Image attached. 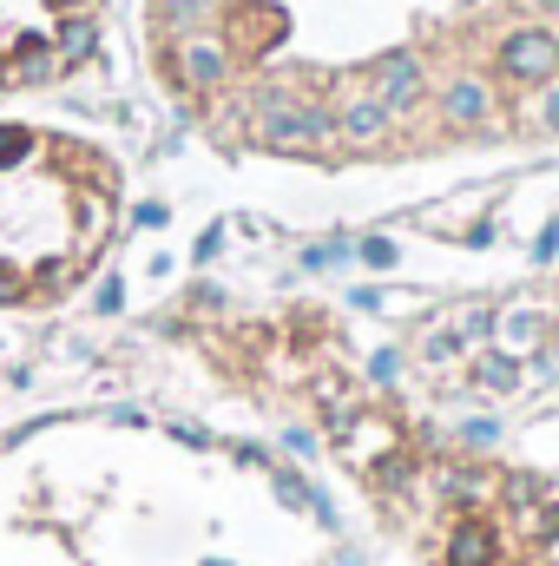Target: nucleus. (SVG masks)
<instances>
[{"label":"nucleus","instance_id":"f257e3e1","mask_svg":"<svg viewBox=\"0 0 559 566\" xmlns=\"http://www.w3.org/2000/svg\"><path fill=\"white\" fill-rule=\"evenodd\" d=\"M145 46L238 151L362 165L559 133V0H145Z\"/></svg>","mask_w":559,"mask_h":566},{"label":"nucleus","instance_id":"f03ea898","mask_svg":"<svg viewBox=\"0 0 559 566\" xmlns=\"http://www.w3.org/2000/svg\"><path fill=\"white\" fill-rule=\"evenodd\" d=\"M119 231V165L46 126H0V310L60 303Z\"/></svg>","mask_w":559,"mask_h":566},{"label":"nucleus","instance_id":"7ed1b4c3","mask_svg":"<svg viewBox=\"0 0 559 566\" xmlns=\"http://www.w3.org/2000/svg\"><path fill=\"white\" fill-rule=\"evenodd\" d=\"M369 488L415 521L421 566H559V494L487 461H441L402 441Z\"/></svg>","mask_w":559,"mask_h":566},{"label":"nucleus","instance_id":"20e7f679","mask_svg":"<svg viewBox=\"0 0 559 566\" xmlns=\"http://www.w3.org/2000/svg\"><path fill=\"white\" fill-rule=\"evenodd\" d=\"M106 0H0V93H33L86 66Z\"/></svg>","mask_w":559,"mask_h":566}]
</instances>
